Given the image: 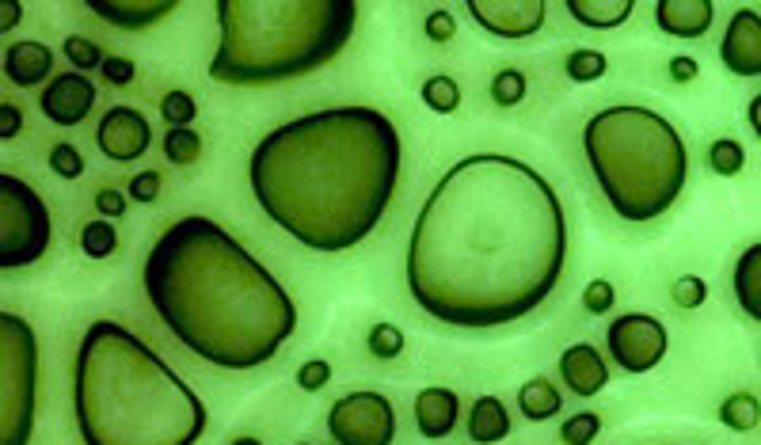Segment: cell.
Segmentation results:
<instances>
[{
  "label": "cell",
  "instance_id": "28",
  "mask_svg": "<svg viewBox=\"0 0 761 445\" xmlns=\"http://www.w3.org/2000/svg\"><path fill=\"white\" fill-rule=\"evenodd\" d=\"M199 153H202V138L191 127H187V130H168L164 156L172 160V164H194Z\"/></svg>",
  "mask_w": 761,
  "mask_h": 445
},
{
  "label": "cell",
  "instance_id": "30",
  "mask_svg": "<svg viewBox=\"0 0 761 445\" xmlns=\"http://www.w3.org/2000/svg\"><path fill=\"white\" fill-rule=\"evenodd\" d=\"M160 114L168 119V130H187L194 122V114H199V103L187 92H168L164 103H160Z\"/></svg>",
  "mask_w": 761,
  "mask_h": 445
},
{
  "label": "cell",
  "instance_id": "17",
  "mask_svg": "<svg viewBox=\"0 0 761 445\" xmlns=\"http://www.w3.org/2000/svg\"><path fill=\"white\" fill-rule=\"evenodd\" d=\"M457 412H461V404H457V393L453 388H442V385H431L423 388V393L415 396V426L423 438H445V434L457 426Z\"/></svg>",
  "mask_w": 761,
  "mask_h": 445
},
{
  "label": "cell",
  "instance_id": "20",
  "mask_svg": "<svg viewBox=\"0 0 761 445\" xmlns=\"http://www.w3.org/2000/svg\"><path fill=\"white\" fill-rule=\"evenodd\" d=\"M510 434V415L499 396H480L469 415V438L477 445H495Z\"/></svg>",
  "mask_w": 761,
  "mask_h": 445
},
{
  "label": "cell",
  "instance_id": "16",
  "mask_svg": "<svg viewBox=\"0 0 761 445\" xmlns=\"http://www.w3.org/2000/svg\"><path fill=\"white\" fill-rule=\"evenodd\" d=\"M712 0H659L655 23L674 39H701L712 27Z\"/></svg>",
  "mask_w": 761,
  "mask_h": 445
},
{
  "label": "cell",
  "instance_id": "33",
  "mask_svg": "<svg viewBox=\"0 0 761 445\" xmlns=\"http://www.w3.org/2000/svg\"><path fill=\"white\" fill-rule=\"evenodd\" d=\"M50 168L61 175V180H80V175H84V156H80L77 145L58 141V145L50 149Z\"/></svg>",
  "mask_w": 761,
  "mask_h": 445
},
{
  "label": "cell",
  "instance_id": "21",
  "mask_svg": "<svg viewBox=\"0 0 761 445\" xmlns=\"http://www.w3.org/2000/svg\"><path fill=\"white\" fill-rule=\"evenodd\" d=\"M735 301L750 320L761 324V244L747 247L735 263Z\"/></svg>",
  "mask_w": 761,
  "mask_h": 445
},
{
  "label": "cell",
  "instance_id": "2",
  "mask_svg": "<svg viewBox=\"0 0 761 445\" xmlns=\"http://www.w3.org/2000/svg\"><path fill=\"white\" fill-rule=\"evenodd\" d=\"M404 145L373 107H331L282 122L252 149L259 210L312 252H347L381 225Z\"/></svg>",
  "mask_w": 761,
  "mask_h": 445
},
{
  "label": "cell",
  "instance_id": "25",
  "mask_svg": "<svg viewBox=\"0 0 761 445\" xmlns=\"http://www.w3.org/2000/svg\"><path fill=\"white\" fill-rule=\"evenodd\" d=\"M423 103L438 114H453L461 107V88L450 77H431L423 84Z\"/></svg>",
  "mask_w": 761,
  "mask_h": 445
},
{
  "label": "cell",
  "instance_id": "36",
  "mask_svg": "<svg viewBox=\"0 0 761 445\" xmlns=\"http://www.w3.org/2000/svg\"><path fill=\"white\" fill-rule=\"evenodd\" d=\"M704 297H709V286H704L697 274H689V279H678L674 282V301L682 309H697V305H704Z\"/></svg>",
  "mask_w": 761,
  "mask_h": 445
},
{
  "label": "cell",
  "instance_id": "41",
  "mask_svg": "<svg viewBox=\"0 0 761 445\" xmlns=\"http://www.w3.org/2000/svg\"><path fill=\"white\" fill-rule=\"evenodd\" d=\"M130 194L141 202V206H146V202H157V194H160V175H157V172H141V175H133Z\"/></svg>",
  "mask_w": 761,
  "mask_h": 445
},
{
  "label": "cell",
  "instance_id": "4",
  "mask_svg": "<svg viewBox=\"0 0 761 445\" xmlns=\"http://www.w3.org/2000/svg\"><path fill=\"white\" fill-rule=\"evenodd\" d=\"M73 404L84 445H194L210 423L194 388L114 320H96L80 340Z\"/></svg>",
  "mask_w": 761,
  "mask_h": 445
},
{
  "label": "cell",
  "instance_id": "39",
  "mask_svg": "<svg viewBox=\"0 0 761 445\" xmlns=\"http://www.w3.org/2000/svg\"><path fill=\"white\" fill-rule=\"evenodd\" d=\"M103 80L114 88H127L133 84V61L130 58H103Z\"/></svg>",
  "mask_w": 761,
  "mask_h": 445
},
{
  "label": "cell",
  "instance_id": "45",
  "mask_svg": "<svg viewBox=\"0 0 761 445\" xmlns=\"http://www.w3.org/2000/svg\"><path fill=\"white\" fill-rule=\"evenodd\" d=\"M670 77H674L678 84H689V80L697 77V61L693 58H674L670 61Z\"/></svg>",
  "mask_w": 761,
  "mask_h": 445
},
{
  "label": "cell",
  "instance_id": "22",
  "mask_svg": "<svg viewBox=\"0 0 761 445\" xmlns=\"http://www.w3.org/2000/svg\"><path fill=\"white\" fill-rule=\"evenodd\" d=\"M632 0H568V12L583 27H621L632 16Z\"/></svg>",
  "mask_w": 761,
  "mask_h": 445
},
{
  "label": "cell",
  "instance_id": "13",
  "mask_svg": "<svg viewBox=\"0 0 761 445\" xmlns=\"http://www.w3.org/2000/svg\"><path fill=\"white\" fill-rule=\"evenodd\" d=\"M720 58L735 77H761V16L754 8H739L731 16L720 42Z\"/></svg>",
  "mask_w": 761,
  "mask_h": 445
},
{
  "label": "cell",
  "instance_id": "7",
  "mask_svg": "<svg viewBox=\"0 0 761 445\" xmlns=\"http://www.w3.org/2000/svg\"><path fill=\"white\" fill-rule=\"evenodd\" d=\"M39 407V340L16 313H0V445H31Z\"/></svg>",
  "mask_w": 761,
  "mask_h": 445
},
{
  "label": "cell",
  "instance_id": "11",
  "mask_svg": "<svg viewBox=\"0 0 761 445\" xmlns=\"http://www.w3.org/2000/svg\"><path fill=\"white\" fill-rule=\"evenodd\" d=\"M149 141H152L149 119L141 111H133V107H111L100 119V127H96V145L114 164L138 160L149 149Z\"/></svg>",
  "mask_w": 761,
  "mask_h": 445
},
{
  "label": "cell",
  "instance_id": "9",
  "mask_svg": "<svg viewBox=\"0 0 761 445\" xmlns=\"http://www.w3.org/2000/svg\"><path fill=\"white\" fill-rule=\"evenodd\" d=\"M328 431L336 445H392L397 438V412L389 396L362 388V393L339 396L328 412Z\"/></svg>",
  "mask_w": 761,
  "mask_h": 445
},
{
  "label": "cell",
  "instance_id": "12",
  "mask_svg": "<svg viewBox=\"0 0 761 445\" xmlns=\"http://www.w3.org/2000/svg\"><path fill=\"white\" fill-rule=\"evenodd\" d=\"M469 16L499 39H530L544 23L541 0H469Z\"/></svg>",
  "mask_w": 761,
  "mask_h": 445
},
{
  "label": "cell",
  "instance_id": "35",
  "mask_svg": "<svg viewBox=\"0 0 761 445\" xmlns=\"http://www.w3.org/2000/svg\"><path fill=\"white\" fill-rule=\"evenodd\" d=\"M66 53H69V61H73L80 73H88V69H100L103 65V50L96 47L92 39H80V34L66 39Z\"/></svg>",
  "mask_w": 761,
  "mask_h": 445
},
{
  "label": "cell",
  "instance_id": "3",
  "mask_svg": "<svg viewBox=\"0 0 761 445\" xmlns=\"http://www.w3.org/2000/svg\"><path fill=\"white\" fill-rule=\"evenodd\" d=\"M160 324L218 370H256L298 332V305L229 229L202 213L172 221L141 266Z\"/></svg>",
  "mask_w": 761,
  "mask_h": 445
},
{
  "label": "cell",
  "instance_id": "23",
  "mask_svg": "<svg viewBox=\"0 0 761 445\" xmlns=\"http://www.w3.org/2000/svg\"><path fill=\"white\" fill-rule=\"evenodd\" d=\"M518 407H522V415L530 423H544V419H552V415H560L563 400L557 393V385H549L544 377H537V381H530V385L518 388Z\"/></svg>",
  "mask_w": 761,
  "mask_h": 445
},
{
  "label": "cell",
  "instance_id": "31",
  "mask_svg": "<svg viewBox=\"0 0 761 445\" xmlns=\"http://www.w3.org/2000/svg\"><path fill=\"white\" fill-rule=\"evenodd\" d=\"M598 431H602V419H598L594 412H575V415H568L560 438H563V445H590L598 438Z\"/></svg>",
  "mask_w": 761,
  "mask_h": 445
},
{
  "label": "cell",
  "instance_id": "37",
  "mask_svg": "<svg viewBox=\"0 0 761 445\" xmlns=\"http://www.w3.org/2000/svg\"><path fill=\"white\" fill-rule=\"evenodd\" d=\"M331 381V366L324 358H312V362H304V366L298 370V385L304 388V393H320Z\"/></svg>",
  "mask_w": 761,
  "mask_h": 445
},
{
  "label": "cell",
  "instance_id": "8",
  "mask_svg": "<svg viewBox=\"0 0 761 445\" xmlns=\"http://www.w3.org/2000/svg\"><path fill=\"white\" fill-rule=\"evenodd\" d=\"M53 221L42 194L20 175L0 172V271L31 266L47 255Z\"/></svg>",
  "mask_w": 761,
  "mask_h": 445
},
{
  "label": "cell",
  "instance_id": "32",
  "mask_svg": "<svg viewBox=\"0 0 761 445\" xmlns=\"http://www.w3.org/2000/svg\"><path fill=\"white\" fill-rule=\"evenodd\" d=\"M491 100L499 107H514L525 100V77L518 69H503L495 80H491Z\"/></svg>",
  "mask_w": 761,
  "mask_h": 445
},
{
  "label": "cell",
  "instance_id": "24",
  "mask_svg": "<svg viewBox=\"0 0 761 445\" xmlns=\"http://www.w3.org/2000/svg\"><path fill=\"white\" fill-rule=\"evenodd\" d=\"M80 247H84L88 260H107V255L119 247V236H114L111 221H88L80 229Z\"/></svg>",
  "mask_w": 761,
  "mask_h": 445
},
{
  "label": "cell",
  "instance_id": "1",
  "mask_svg": "<svg viewBox=\"0 0 761 445\" xmlns=\"http://www.w3.org/2000/svg\"><path fill=\"white\" fill-rule=\"evenodd\" d=\"M568 266L557 186L507 153L457 160L434 183L408 240V290L450 327L518 324L549 301Z\"/></svg>",
  "mask_w": 761,
  "mask_h": 445
},
{
  "label": "cell",
  "instance_id": "19",
  "mask_svg": "<svg viewBox=\"0 0 761 445\" xmlns=\"http://www.w3.org/2000/svg\"><path fill=\"white\" fill-rule=\"evenodd\" d=\"M88 12L103 16V20L114 23V27L138 31V27H149V23L164 20V16H172L176 4H172V0H157V4H138V0H111V4H103V0H92V4H88Z\"/></svg>",
  "mask_w": 761,
  "mask_h": 445
},
{
  "label": "cell",
  "instance_id": "18",
  "mask_svg": "<svg viewBox=\"0 0 761 445\" xmlns=\"http://www.w3.org/2000/svg\"><path fill=\"white\" fill-rule=\"evenodd\" d=\"M50 69H53V53L42 42H16L4 53V73L20 88H34L39 80L50 77Z\"/></svg>",
  "mask_w": 761,
  "mask_h": 445
},
{
  "label": "cell",
  "instance_id": "27",
  "mask_svg": "<svg viewBox=\"0 0 761 445\" xmlns=\"http://www.w3.org/2000/svg\"><path fill=\"white\" fill-rule=\"evenodd\" d=\"M605 53L602 50H571L568 53V77L575 84H590V80H602L605 73Z\"/></svg>",
  "mask_w": 761,
  "mask_h": 445
},
{
  "label": "cell",
  "instance_id": "5",
  "mask_svg": "<svg viewBox=\"0 0 761 445\" xmlns=\"http://www.w3.org/2000/svg\"><path fill=\"white\" fill-rule=\"evenodd\" d=\"M221 42L210 77L259 88L304 77L339 58L358 23L354 0H218Z\"/></svg>",
  "mask_w": 761,
  "mask_h": 445
},
{
  "label": "cell",
  "instance_id": "46",
  "mask_svg": "<svg viewBox=\"0 0 761 445\" xmlns=\"http://www.w3.org/2000/svg\"><path fill=\"white\" fill-rule=\"evenodd\" d=\"M750 127H754V133L761 138V95H754V100H750Z\"/></svg>",
  "mask_w": 761,
  "mask_h": 445
},
{
  "label": "cell",
  "instance_id": "40",
  "mask_svg": "<svg viewBox=\"0 0 761 445\" xmlns=\"http://www.w3.org/2000/svg\"><path fill=\"white\" fill-rule=\"evenodd\" d=\"M453 31H457V20L445 12V8H438V12L427 16V39L431 42H450Z\"/></svg>",
  "mask_w": 761,
  "mask_h": 445
},
{
  "label": "cell",
  "instance_id": "42",
  "mask_svg": "<svg viewBox=\"0 0 761 445\" xmlns=\"http://www.w3.org/2000/svg\"><path fill=\"white\" fill-rule=\"evenodd\" d=\"M23 130V111L16 103H0V141H12Z\"/></svg>",
  "mask_w": 761,
  "mask_h": 445
},
{
  "label": "cell",
  "instance_id": "10",
  "mask_svg": "<svg viewBox=\"0 0 761 445\" xmlns=\"http://www.w3.org/2000/svg\"><path fill=\"white\" fill-rule=\"evenodd\" d=\"M667 327L662 320L648 316V313H624L609 324L605 332V346L613 354V362L624 373H648L655 370L667 354Z\"/></svg>",
  "mask_w": 761,
  "mask_h": 445
},
{
  "label": "cell",
  "instance_id": "6",
  "mask_svg": "<svg viewBox=\"0 0 761 445\" xmlns=\"http://www.w3.org/2000/svg\"><path fill=\"white\" fill-rule=\"evenodd\" d=\"M583 153L617 218L643 225L678 202L689 175L682 133L648 107H605L583 130Z\"/></svg>",
  "mask_w": 761,
  "mask_h": 445
},
{
  "label": "cell",
  "instance_id": "26",
  "mask_svg": "<svg viewBox=\"0 0 761 445\" xmlns=\"http://www.w3.org/2000/svg\"><path fill=\"white\" fill-rule=\"evenodd\" d=\"M758 415H761L758 400L747 393H735L731 400H723V407H720V419L728 423L731 431H750V426H758Z\"/></svg>",
  "mask_w": 761,
  "mask_h": 445
},
{
  "label": "cell",
  "instance_id": "14",
  "mask_svg": "<svg viewBox=\"0 0 761 445\" xmlns=\"http://www.w3.org/2000/svg\"><path fill=\"white\" fill-rule=\"evenodd\" d=\"M92 107H96V84L84 73L53 77L50 88L42 92V114H47L53 127H80Z\"/></svg>",
  "mask_w": 761,
  "mask_h": 445
},
{
  "label": "cell",
  "instance_id": "29",
  "mask_svg": "<svg viewBox=\"0 0 761 445\" xmlns=\"http://www.w3.org/2000/svg\"><path fill=\"white\" fill-rule=\"evenodd\" d=\"M709 164H712V172H720V175H739L742 164H747V153H742L739 141L720 138V141H712V149H709Z\"/></svg>",
  "mask_w": 761,
  "mask_h": 445
},
{
  "label": "cell",
  "instance_id": "15",
  "mask_svg": "<svg viewBox=\"0 0 761 445\" xmlns=\"http://www.w3.org/2000/svg\"><path fill=\"white\" fill-rule=\"evenodd\" d=\"M560 373H563V385H568L575 396H598L609 385L605 358L598 354V346H590V343L568 346L560 358Z\"/></svg>",
  "mask_w": 761,
  "mask_h": 445
},
{
  "label": "cell",
  "instance_id": "44",
  "mask_svg": "<svg viewBox=\"0 0 761 445\" xmlns=\"http://www.w3.org/2000/svg\"><path fill=\"white\" fill-rule=\"evenodd\" d=\"M23 20V4L20 0H0V34L12 31L16 23Z\"/></svg>",
  "mask_w": 761,
  "mask_h": 445
},
{
  "label": "cell",
  "instance_id": "43",
  "mask_svg": "<svg viewBox=\"0 0 761 445\" xmlns=\"http://www.w3.org/2000/svg\"><path fill=\"white\" fill-rule=\"evenodd\" d=\"M96 206H100V213H107V218H122V213H127V199H122L119 191H100L96 194Z\"/></svg>",
  "mask_w": 761,
  "mask_h": 445
},
{
  "label": "cell",
  "instance_id": "47",
  "mask_svg": "<svg viewBox=\"0 0 761 445\" xmlns=\"http://www.w3.org/2000/svg\"><path fill=\"white\" fill-rule=\"evenodd\" d=\"M232 445H263V442H259V438H237Z\"/></svg>",
  "mask_w": 761,
  "mask_h": 445
},
{
  "label": "cell",
  "instance_id": "34",
  "mask_svg": "<svg viewBox=\"0 0 761 445\" xmlns=\"http://www.w3.org/2000/svg\"><path fill=\"white\" fill-rule=\"evenodd\" d=\"M366 343H370L373 358H397V354L404 351V332H400L397 324H378Z\"/></svg>",
  "mask_w": 761,
  "mask_h": 445
},
{
  "label": "cell",
  "instance_id": "38",
  "mask_svg": "<svg viewBox=\"0 0 761 445\" xmlns=\"http://www.w3.org/2000/svg\"><path fill=\"white\" fill-rule=\"evenodd\" d=\"M613 286H609L605 279H598V282H590L587 286V293H583V305H587V313H594V316H602V313H609V309H613Z\"/></svg>",
  "mask_w": 761,
  "mask_h": 445
}]
</instances>
